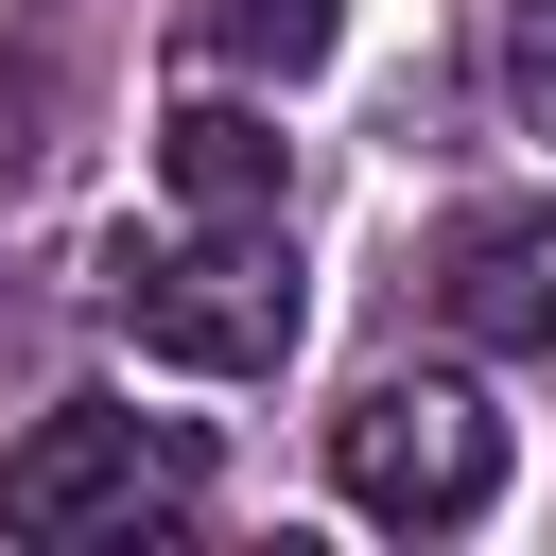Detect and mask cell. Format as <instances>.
<instances>
[{
	"instance_id": "obj_4",
	"label": "cell",
	"mask_w": 556,
	"mask_h": 556,
	"mask_svg": "<svg viewBox=\"0 0 556 556\" xmlns=\"http://www.w3.org/2000/svg\"><path fill=\"white\" fill-rule=\"evenodd\" d=\"M434 313H452L469 348L556 365V208H469V226L434 243Z\"/></svg>"
},
{
	"instance_id": "obj_1",
	"label": "cell",
	"mask_w": 556,
	"mask_h": 556,
	"mask_svg": "<svg viewBox=\"0 0 556 556\" xmlns=\"http://www.w3.org/2000/svg\"><path fill=\"white\" fill-rule=\"evenodd\" d=\"M104 295H122V330H139V365H191V382H261L278 348H295V243H278V208H243V226H191V243H122L104 261Z\"/></svg>"
},
{
	"instance_id": "obj_6",
	"label": "cell",
	"mask_w": 556,
	"mask_h": 556,
	"mask_svg": "<svg viewBox=\"0 0 556 556\" xmlns=\"http://www.w3.org/2000/svg\"><path fill=\"white\" fill-rule=\"evenodd\" d=\"M208 35H226L243 70H278V87H295V70H330V35H348V0H208Z\"/></svg>"
},
{
	"instance_id": "obj_2",
	"label": "cell",
	"mask_w": 556,
	"mask_h": 556,
	"mask_svg": "<svg viewBox=\"0 0 556 556\" xmlns=\"http://www.w3.org/2000/svg\"><path fill=\"white\" fill-rule=\"evenodd\" d=\"M330 486H348L365 521H400V539H469V521L504 504V417H486L469 382H365V400L330 417Z\"/></svg>"
},
{
	"instance_id": "obj_7",
	"label": "cell",
	"mask_w": 556,
	"mask_h": 556,
	"mask_svg": "<svg viewBox=\"0 0 556 556\" xmlns=\"http://www.w3.org/2000/svg\"><path fill=\"white\" fill-rule=\"evenodd\" d=\"M504 122L556 139V0H504Z\"/></svg>"
},
{
	"instance_id": "obj_3",
	"label": "cell",
	"mask_w": 556,
	"mask_h": 556,
	"mask_svg": "<svg viewBox=\"0 0 556 556\" xmlns=\"http://www.w3.org/2000/svg\"><path fill=\"white\" fill-rule=\"evenodd\" d=\"M139 504H156V452H139L122 400H52V417L0 452V521H17V539H104V521H139Z\"/></svg>"
},
{
	"instance_id": "obj_5",
	"label": "cell",
	"mask_w": 556,
	"mask_h": 556,
	"mask_svg": "<svg viewBox=\"0 0 556 556\" xmlns=\"http://www.w3.org/2000/svg\"><path fill=\"white\" fill-rule=\"evenodd\" d=\"M278 156H295V139H278L261 104H174V122H156V174H174V208H191V226L278 208Z\"/></svg>"
}]
</instances>
